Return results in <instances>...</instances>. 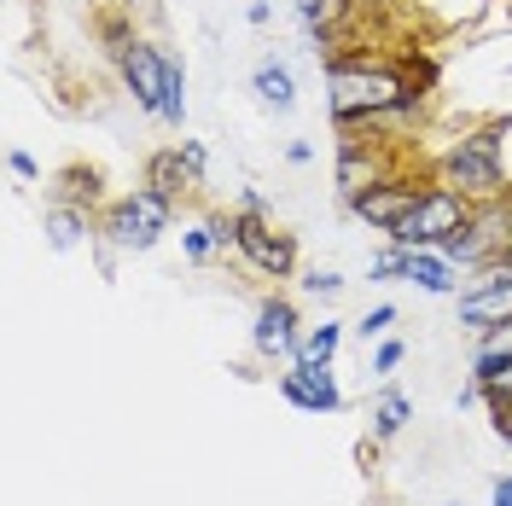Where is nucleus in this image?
Here are the masks:
<instances>
[{"label":"nucleus","mask_w":512,"mask_h":506,"mask_svg":"<svg viewBox=\"0 0 512 506\" xmlns=\"http://www.w3.org/2000/svg\"><path fill=\"white\" fill-rule=\"evenodd\" d=\"M414 94H431L408 59H379L367 47L355 53H326V111L338 128H367L373 117L408 105Z\"/></svg>","instance_id":"f257e3e1"},{"label":"nucleus","mask_w":512,"mask_h":506,"mask_svg":"<svg viewBox=\"0 0 512 506\" xmlns=\"http://www.w3.org/2000/svg\"><path fill=\"white\" fill-rule=\"evenodd\" d=\"M431 181L454 187L472 204H489V198H507V123H472L448 140L437 163H431Z\"/></svg>","instance_id":"f03ea898"},{"label":"nucleus","mask_w":512,"mask_h":506,"mask_svg":"<svg viewBox=\"0 0 512 506\" xmlns=\"http://www.w3.org/2000/svg\"><path fill=\"white\" fill-rule=\"evenodd\" d=\"M169 222H175V198L158 187H140L123 192L105 216H99V233L111 239V251H128V256H140V251H152L163 233H169Z\"/></svg>","instance_id":"7ed1b4c3"},{"label":"nucleus","mask_w":512,"mask_h":506,"mask_svg":"<svg viewBox=\"0 0 512 506\" xmlns=\"http://www.w3.org/2000/svg\"><path fill=\"white\" fill-rule=\"evenodd\" d=\"M425 175H408V169H396V175H384V181H373V187H361V192H350L344 198V210H350L361 227H373V233H396V227L414 216V204L425 198Z\"/></svg>","instance_id":"20e7f679"},{"label":"nucleus","mask_w":512,"mask_h":506,"mask_svg":"<svg viewBox=\"0 0 512 506\" xmlns=\"http://www.w3.org/2000/svg\"><path fill=\"white\" fill-rule=\"evenodd\" d=\"M402 163H396V140H384L373 128H338V158H332V181L338 192L350 198V192L373 187L384 175H396Z\"/></svg>","instance_id":"39448f33"},{"label":"nucleus","mask_w":512,"mask_h":506,"mask_svg":"<svg viewBox=\"0 0 512 506\" xmlns=\"http://www.w3.org/2000/svg\"><path fill=\"white\" fill-rule=\"evenodd\" d=\"M233 222V251L251 262L262 280H291L297 274V239L274 227V216H251V210H227Z\"/></svg>","instance_id":"423d86ee"},{"label":"nucleus","mask_w":512,"mask_h":506,"mask_svg":"<svg viewBox=\"0 0 512 506\" xmlns=\"http://www.w3.org/2000/svg\"><path fill=\"white\" fill-rule=\"evenodd\" d=\"M466 216H472V198H460L454 187L431 181L425 198L414 204V216L390 233V245H408V251H443V239L466 222Z\"/></svg>","instance_id":"0eeeda50"},{"label":"nucleus","mask_w":512,"mask_h":506,"mask_svg":"<svg viewBox=\"0 0 512 506\" xmlns=\"http://www.w3.org/2000/svg\"><path fill=\"white\" fill-rule=\"evenodd\" d=\"M501 320H512V256L501 251L489 268H478L472 274V285L460 291V326L478 338V332H489V326H501Z\"/></svg>","instance_id":"6e6552de"},{"label":"nucleus","mask_w":512,"mask_h":506,"mask_svg":"<svg viewBox=\"0 0 512 506\" xmlns=\"http://www.w3.org/2000/svg\"><path fill=\"white\" fill-rule=\"evenodd\" d=\"M117 76H123V88L134 94V105L146 111V117H158L163 123V82H169V47L158 41H128L123 59H117Z\"/></svg>","instance_id":"1a4fd4ad"},{"label":"nucleus","mask_w":512,"mask_h":506,"mask_svg":"<svg viewBox=\"0 0 512 506\" xmlns=\"http://www.w3.org/2000/svg\"><path fill=\"white\" fill-rule=\"evenodd\" d=\"M280 396H286L297 413H344V384H338V367H332V361H309V355L286 361Z\"/></svg>","instance_id":"9d476101"},{"label":"nucleus","mask_w":512,"mask_h":506,"mask_svg":"<svg viewBox=\"0 0 512 506\" xmlns=\"http://www.w3.org/2000/svg\"><path fill=\"white\" fill-rule=\"evenodd\" d=\"M251 344L262 361H297L303 355V315L291 297H262L251 320Z\"/></svg>","instance_id":"9b49d317"},{"label":"nucleus","mask_w":512,"mask_h":506,"mask_svg":"<svg viewBox=\"0 0 512 506\" xmlns=\"http://www.w3.org/2000/svg\"><path fill=\"white\" fill-rule=\"evenodd\" d=\"M251 94H256V105L262 111H274V117H286L291 105H297V76H291V64L286 59H256V70H251Z\"/></svg>","instance_id":"f8f14e48"},{"label":"nucleus","mask_w":512,"mask_h":506,"mask_svg":"<svg viewBox=\"0 0 512 506\" xmlns=\"http://www.w3.org/2000/svg\"><path fill=\"white\" fill-rule=\"evenodd\" d=\"M227 251H233V222L227 216H204V222L181 227V256H187L192 268H210Z\"/></svg>","instance_id":"ddd939ff"},{"label":"nucleus","mask_w":512,"mask_h":506,"mask_svg":"<svg viewBox=\"0 0 512 506\" xmlns=\"http://www.w3.org/2000/svg\"><path fill=\"white\" fill-rule=\"evenodd\" d=\"M41 233H47V245H53V251H76V245L94 233V216H88L82 204H59V198H53V204H47V216H41Z\"/></svg>","instance_id":"4468645a"},{"label":"nucleus","mask_w":512,"mask_h":506,"mask_svg":"<svg viewBox=\"0 0 512 506\" xmlns=\"http://www.w3.org/2000/svg\"><path fill=\"white\" fill-rule=\"evenodd\" d=\"M408 285H419L425 297H460V268H454L443 251H414Z\"/></svg>","instance_id":"2eb2a0df"},{"label":"nucleus","mask_w":512,"mask_h":506,"mask_svg":"<svg viewBox=\"0 0 512 506\" xmlns=\"http://www.w3.org/2000/svg\"><path fill=\"white\" fill-rule=\"evenodd\" d=\"M472 379L483 390V408H512V355H472Z\"/></svg>","instance_id":"dca6fc26"},{"label":"nucleus","mask_w":512,"mask_h":506,"mask_svg":"<svg viewBox=\"0 0 512 506\" xmlns=\"http://www.w3.org/2000/svg\"><path fill=\"white\" fill-rule=\"evenodd\" d=\"M367 419H373V437H379V443H390V437H402V431H408V419H414V402H408L402 390H390V384H384L379 402L367 408Z\"/></svg>","instance_id":"f3484780"},{"label":"nucleus","mask_w":512,"mask_h":506,"mask_svg":"<svg viewBox=\"0 0 512 506\" xmlns=\"http://www.w3.org/2000/svg\"><path fill=\"white\" fill-rule=\"evenodd\" d=\"M146 187L169 192V198H181V192L198 187V181H192V169L181 163V146H169V152H158V158L146 163Z\"/></svg>","instance_id":"a211bd4d"},{"label":"nucleus","mask_w":512,"mask_h":506,"mask_svg":"<svg viewBox=\"0 0 512 506\" xmlns=\"http://www.w3.org/2000/svg\"><path fill=\"white\" fill-rule=\"evenodd\" d=\"M163 123H187V59H175V53H169V82H163Z\"/></svg>","instance_id":"6ab92c4d"},{"label":"nucleus","mask_w":512,"mask_h":506,"mask_svg":"<svg viewBox=\"0 0 512 506\" xmlns=\"http://www.w3.org/2000/svg\"><path fill=\"white\" fill-rule=\"evenodd\" d=\"M338 344H344V320L303 326V355H309V361H338Z\"/></svg>","instance_id":"aec40b11"},{"label":"nucleus","mask_w":512,"mask_h":506,"mask_svg":"<svg viewBox=\"0 0 512 506\" xmlns=\"http://www.w3.org/2000/svg\"><path fill=\"white\" fill-rule=\"evenodd\" d=\"M94 198H99V175L94 169H64L59 175V204H82V210H88Z\"/></svg>","instance_id":"412c9836"},{"label":"nucleus","mask_w":512,"mask_h":506,"mask_svg":"<svg viewBox=\"0 0 512 506\" xmlns=\"http://www.w3.org/2000/svg\"><path fill=\"white\" fill-rule=\"evenodd\" d=\"M408 268H414V251H408V245H384V251L367 262V280H408Z\"/></svg>","instance_id":"4be33fe9"},{"label":"nucleus","mask_w":512,"mask_h":506,"mask_svg":"<svg viewBox=\"0 0 512 506\" xmlns=\"http://www.w3.org/2000/svg\"><path fill=\"white\" fill-rule=\"evenodd\" d=\"M402 361H408V344L402 338H379V349H373V379H390Z\"/></svg>","instance_id":"5701e85b"},{"label":"nucleus","mask_w":512,"mask_h":506,"mask_svg":"<svg viewBox=\"0 0 512 506\" xmlns=\"http://www.w3.org/2000/svg\"><path fill=\"white\" fill-rule=\"evenodd\" d=\"M390 326H396V303H379V309H367V315L355 320L361 338H390Z\"/></svg>","instance_id":"b1692460"},{"label":"nucleus","mask_w":512,"mask_h":506,"mask_svg":"<svg viewBox=\"0 0 512 506\" xmlns=\"http://www.w3.org/2000/svg\"><path fill=\"white\" fill-rule=\"evenodd\" d=\"M472 355H512V320H501V326L478 332V349H472Z\"/></svg>","instance_id":"393cba45"},{"label":"nucleus","mask_w":512,"mask_h":506,"mask_svg":"<svg viewBox=\"0 0 512 506\" xmlns=\"http://www.w3.org/2000/svg\"><path fill=\"white\" fill-rule=\"evenodd\" d=\"M303 291H309V297H338V291H344V274H332V268H309V274H303Z\"/></svg>","instance_id":"a878e982"},{"label":"nucleus","mask_w":512,"mask_h":506,"mask_svg":"<svg viewBox=\"0 0 512 506\" xmlns=\"http://www.w3.org/2000/svg\"><path fill=\"white\" fill-rule=\"evenodd\" d=\"M6 169H12L18 181H41V163H35L24 146H12V152H6Z\"/></svg>","instance_id":"bb28decb"},{"label":"nucleus","mask_w":512,"mask_h":506,"mask_svg":"<svg viewBox=\"0 0 512 506\" xmlns=\"http://www.w3.org/2000/svg\"><path fill=\"white\" fill-rule=\"evenodd\" d=\"M181 163L192 169V181H204V169H210V152H204L198 140H181Z\"/></svg>","instance_id":"cd10ccee"},{"label":"nucleus","mask_w":512,"mask_h":506,"mask_svg":"<svg viewBox=\"0 0 512 506\" xmlns=\"http://www.w3.org/2000/svg\"><path fill=\"white\" fill-rule=\"evenodd\" d=\"M489 431L512 448V408H489Z\"/></svg>","instance_id":"c85d7f7f"},{"label":"nucleus","mask_w":512,"mask_h":506,"mask_svg":"<svg viewBox=\"0 0 512 506\" xmlns=\"http://www.w3.org/2000/svg\"><path fill=\"white\" fill-rule=\"evenodd\" d=\"M233 210H251V216H268V198H262L256 187H245V192H239V204H233Z\"/></svg>","instance_id":"c756f323"},{"label":"nucleus","mask_w":512,"mask_h":506,"mask_svg":"<svg viewBox=\"0 0 512 506\" xmlns=\"http://www.w3.org/2000/svg\"><path fill=\"white\" fill-rule=\"evenodd\" d=\"M286 163H297V169H303V163H315V146H309V140H291V146H286Z\"/></svg>","instance_id":"7c9ffc66"},{"label":"nucleus","mask_w":512,"mask_h":506,"mask_svg":"<svg viewBox=\"0 0 512 506\" xmlns=\"http://www.w3.org/2000/svg\"><path fill=\"white\" fill-rule=\"evenodd\" d=\"M268 18H274V6H268V0H251V6H245V24H256V30H262Z\"/></svg>","instance_id":"2f4dec72"},{"label":"nucleus","mask_w":512,"mask_h":506,"mask_svg":"<svg viewBox=\"0 0 512 506\" xmlns=\"http://www.w3.org/2000/svg\"><path fill=\"white\" fill-rule=\"evenodd\" d=\"M501 501H512V477H501V483H495V506Z\"/></svg>","instance_id":"473e14b6"},{"label":"nucleus","mask_w":512,"mask_h":506,"mask_svg":"<svg viewBox=\"0 0 512 506\" xmlns=\"http://www.w3.org/2000/svg\"><path fill=\"white\" fill-rule=\"evenodd\" d=\"M507 256H512V192H507Z\"/></svg>","instance_id":"72a5a7b5"},{"label":"nucleus","mask_w":512,"mask_h":506,"mask_svg":"<svg viewBox=\"0 0 512 506\" xmlns=\"http://www.w3.org/2000/svg\"><path fill=\"white\" fill-rule=\"evenodd\" d=\"M448 506H460V501H448Z\"/></svg>","instance_id":"f704fd0d"},{"label":"nucleus","mask_w":512,"mask_h":506,"mask_svg":"<svg viewBox=\"0 0 512 506\" xmlns=\"http://www.w3.org/2000/svg\"><path fill=\"white\" fill-rule=\"evenodd\" d=\"M501 506H512V501H501Z\"/></svg>","instance_id":"c9c22d12"}]
</instances>
